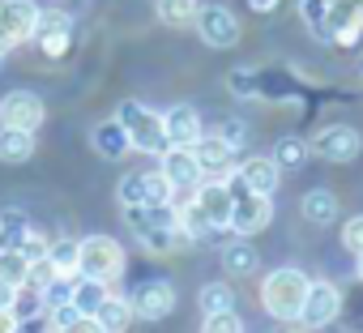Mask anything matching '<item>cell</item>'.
<instances>
[{
	"instance_id": "cell-1",
	"label": "cell",
	"mask_w": 363,
	"mask_h": 333,
	"mask_svg": "<svg viewBox=\"0 0 363 333\" xmlns=\"http://www.w3.org/2000/svg\"><path fill=\"white\" fill-rule=\"evenodd\" d=\"M124 214H128V231L154 256H171L184 244H193L184 231H179V214H175L171 201H162V205H124Z\"/></svg>"
},
{
	"instance_id": "cell-2",
	"label": "cell",
	"mask_w": 363,
	"mask_h": 333,
	"mask_svg": "<svg viewBox=\"0 0 363 333\" xmlns=\"http://www.w3.org/2000/svg\"><path fill=\"white\" fill-rule=\"evenodd\" d=\"M308 282H312V278H308L303 269H291V265L274 269V273L265 278V286H261V303H265V312H269L274 320H295Z\"/></svg>"
},
{
	"instance_id": "cell-3",
	"label": "cell",
	"mask_w": 363,
	"mask_h": 333,
	"mask_svg": "<svg viewBox=\"0 0 363 333\" xmlns=\"http://www.w3.org/2000/svg\"><path fill=\"white\" fill-rule=\"evenodd\" d=\"M77 273L94 278V282H116L124 273V248L111 235H86L77 239Z\"/></svg>"
},
{
	"instance_id": "cell-4",
	"label": "cell",
	"mask_w": 363,
	"mask_h": 333,
	"mask_svg": "<svg viewBox=\"0 0 363 333\" xmlns=\"http://www.w3.org/2000/svg\"><path fill=\"white\" fill-rule=\"evenodd\" d=\"M116 120L124 124V132H128L133 149H145V154H162V149H167L162 115H154L145 103H137V98H124V103L116 107Z\"/></svg>"
},
{
	"instance_id": "cell-5",
	"label": "cell",
	"mask_w": 363,
	"mask_h": 333,
	"mask_svg": "<svg viewBox=\"0 0 363 333\" xmlns=\"http://www.w3.org/2000/svg\"><path fill=\"white\" fill-rule=\"evenodd\" d=\"M231 184V193H235V205H231V218H227V227L235 231V235H257V231H265L269 227V218H274V205H269V197H261V193H248L235 176L227 180Z\"/></svg>"
},
{
	"instance_id": "cell-6",
	"label": "cell",
	"mask_w": 363,
	"mask_h": 333,
	"mask_svg": "<svg viewBox=\"0 0 363 333\" xmlns=\"http://www.w3.org/2000/svg\"><path fill=\"white\" fill-rule=\"evenodd\" d=\"M73 30H77V26H73V18H69L65 9H39L30 39L39 43V52H43V56L60 60V56L69 52V43H73Z\"/></svg>"
},
{
	"instance_id": "cell-7",
	"label": "cell",
	"mask_w": 363,
	"mask_h": 333,
	"mask_svg": "<svg viewBox=\"0 0 363 333\" xmlns=\"http://www.w3.org/2000/svg\"><path fill=\"white\" fill-rule=\"evenodd\" d=\"M35 18H39L35 0H0V56L30 39Z\"/></svg>"
},
{
	"instance_id": "cell-8",
	"label": "cell",
	"mask_w": 363,
	"mask_h": 333,
	"mask_svg": "<svg viewBox=\"0 0 363 333\" xmlns=\"http://www.w3.org/2000/svg\"><path fill=\"white\" fill-rule=\"evenodd\" d=\"M193 26H197L201 43H210V47H235L240 43V22L227 5H201Z\"/></svg>"
},
{
	"instance_id": "cell-9",
	"label": "cell",
	"mask_w": 363,
	"mask_h": 333,
	"mask_svg": "<svg viewBox=\"0 0 363 333\" xmlns=\"http://www.w3.org/2000/svg\"><path fill=\"white\" fill-rule=\"evenodd\" d=\"M337 307H342V295L329 286V282H308V290H303V303H299V324H308L312 333L316 329H325V324H333L337 320Z\"/></svg>"
},
{
	"instance_id": "cell-10",
	"label": "cell",
	"mask_w": 363,
	"mask_h": 333,
	"mask_svg": "<svg viewBox=\"0 0 363 333\" xmlns=\"http://www.w3.org/2000/svg\"><path fill=\"white\" fill-rule=\"evenodd\" d=\"M193 158H197V166H201L206 180H227L231 166H235V145L223 141L218 132H201L193 141Z\"/></svg>"
},
{
	"instance_id": "cell-11",
	"label": "cell",
	"mask_w": 363,
	"mask_h": 333,
	"mask_svg": "<svg viewBox=\"0 0 363 333\" xmlns=\"http://www.w3.org/2000/svg\"><path fill=\"white\" fill-rule=\"evenodd\" d=\"M43 115H48V107L30 90H9L5 98H0V124H9V128L35 132V128H43Z\"/></svg>"
},
{
	"instance_id": "cell-12",
	"label": "cell",
	"mask_w": 363,
	"mask_h": 333,
	"mask_svg": "<svg viewBox=\"0 0 363 333\" xmlns=\"http://www.w3.org/2000/svg\"><path fill=\"white\" fill-rule=\"evenodd\" d=\"M359 30H363V0H329L325 43H354Z\"/></svg>"
},
{
	"instance_id": "cell-13",
	"label": "cell",
	"mask_w": 363,
	"mask_h": 333,
	"mask_svg": "<svg viewBox=\"0 0 363 333\" xmlns=\"http://www.w3.org/2000/svg\"><path fill=\"white\" fill-rule=\"evenodd\" d=\"M133 307V320H162L171 307H175V286L167 278H154V282H141L128 299Z\"/></svg>"
},
{
	"instance_id": "cell-14",
	"label": "cell",
	"mask_w": 363,
	"mask_h": 333,
	"mask_svg": "<svg viewBox=\"0 0 363 333\" xmlns=\"http://www.w3.org/2000/svg\"><path fill=\"white\" fill-rule=\"evenodd\" d=\"M158 158H162L158 171L167 176V184H171L175 193H189V188H197V184L206 180L201 166H197V158H193V149H184V145H167Z\"/></svg>"
},
{
	"instance_id": "cell-15",
	"label": "cell",
	"mask_w": 363,
	"mask_h": 333,
	"mask_svg": "<svg viewBox=\"0 0 363 333\" xmlns=\"http://www.w3.org/2000/svg\"><path fill=\"white\" fill-rule=\"evenodd\" d=\"M193 201H197V210L214 222V231H223V227H227V218H231L235 193H231V184H227V180H201V184L193 188Z\"/></svg>"
},
{
	"instance_id": "cell-16",
	"label": "cell",
	"mask_w": 363,
	"mask_h": 333,
	"mask_svg": "<svg viewBox=\"0 0 363 333\" xmlns=\"http://www.w3.org/2000/svg\"><path fill=\"white\" fill-rule=\"evenodd\" d=\"M359 132L350 128V124H329V128H320L316 137H312V145L308 149H316L320 158H329V162H350L354 154H359Z\"/></svg>"
},
{
	"instance_id": "cell-17",
	"label": "cell",
	"mask_w": 363,
	"mask_h": 333,
	"mask_svg": "<svg viewBox=\"0 0 363 333\" xmlns=\"http://www.w3.org/2000/svg\"><path fill=\"white\" fill-rule=\"evenodd\" d=\"M162 132H167V145H184V149H193V141L201 137V115H197V107L175 103L171 111H162Z\"/></svg>"
},
{
	"instance_id": "cell-18",
	"label": "cell",
	"mask_w": 363,
	"mask_h": 333,
	"mask_svg": "<svg viewBox=\"0 0 363 333\" xmlns=\"http://www.w3.org/2000/svg\"><path fill=\"white\" fill-rule=\"evenodd\" d=\"M235 180H240L248 193L274 197V188H278V162H274V158H248V162H240Z\"/></svg>"
},
{
	"instance_id": "cell-19",
	"label": "cell",
	"mask_w": 363,
	"mask_h": 333,
	"mask_svg": "<svg viewBox=\"0 0 363 333\" xmlns=\"http://www.w3.org/2000/svg\"><path fill=\"white\" fill-rule=\"evenodd\" d=\"M90 141H94V149L103 154V158H124L128 149H133V141H128V132H124V124L111 115V120H99L94 124V132H90Z\"/></svg>"
},
{
	"instance_id": "cell-20",
	"label": "cell",
	"mask_w": 363,
	"mask_h": 333,
	"mask_svg": "<svg viewBox=\"0 0 363 333\" xmlns=\"http://www.w3.org/2000/svg\"><path fill=\"white\" fill-rule=\"evenodd\" d=\"M90 316H94V324H99L103 333H124V329L133 324V307H128V299H120V295H103V303H99Z\"/></svg>"
},
{
	"instance_id": "cell-21",
	"label": "cell",
	"mask_w": 363,
	"mask_h": 333,
	"mask_svg": "<svg viewBox=\"0 0 363 333\" xmlns=\"http://www.w3.org/2000/svg\"><path fill=\"white\" fill-rule=\"evenodd\" d=\"M52 333H103V329L94 324L90 312H82V307L69 299V303H56V307H52Z\"/></svg>"
},
{
	"instance_id": "cell-22",
	"label": "cell",
	"mask_w": 363,
	"mask_h": 333,
	"mask_svg": "<svg viewBox=\"0 0 363 333\" xmlns=\"http://www.w3.org/2000/svg\"><path fill=\"white\" fill-rule=\"evenodd\" d=\"M223 265H227V273H235V278H248V273H257V265H261V252L248 244V235H240L235 244H227V248H223Z\"/></svg>"
},
{
	"instance_id": "cell-23",
	"label": "cell",
	"mask_w": 363,
	"mask_h": 333,
	"mask_svg": "<svg viewBox=\"0 0 363 333\" xmlns=\"http://www.w3.org/2000/svg\"><path fill=\"white\" fill-rule=\"evenodd\" d=\"M35 154V132L0 124V162H26Z\"/></svg>"
},
{
	"instance_id": "cell-24",
	"label": "cell",
	"mask_w": 363,
	"mask_h": 333,
	"mask_svg": "<svg viewBox=\"0 0 363 333\" xmlns=\"http://www.w3.org/2000/svg\"><path fill=\"white\" fill-rule=\"evenodd\" d=\"M303 218H308V222H316V227H329V222L337 218V197H333V193H325V188L303 193Z\"/></svg>"
},
{
	"instance_id": "cell-25",
	"label": "cell",
	"mask_w": 363,
	"mask_h": 333,
	"mask_svg": "<svg viewBox=\"0 0 363 333\" xmlns=\"http://www.w3.org/2000/svg\"><path fill=\"white\" fill-rule=\"evenodd\" d=\"M197 9H201V0H158V5H154L162 26H193Z\"/></svg>"
},
{
	"instance_id": "cell-26",
	"label": "cell",
	"mask_w": 363,
	"mask_h": 333,
	"mask_svg": "<svg viewBox=\"0 0 363 333\" xmlns=\"http://www.w3.org/2000/svg\"><path fill=\"white\" fill-rule=\"evenodd\" d=\"M175 214H179V231H184V235H189L193 244H197V239H210V235H214V222H210V218H206V214L197 210V201H184V205L175 210Z\"/></svg>"
},
{
	"instance_id": "cell-27",
	"label": "cell",
	"mask_w": 363,
	"mask_h": 333,
	"mask_svg": "<svg viewBox=\"0 0 363 333\" xmlns=\"http://www.w3.org/2000/svg\"><path fill=\"white\" fill-rule=\"evenodd\" d=\"M48 261H52V269L60 273V278H77V239H56V244H48Z\"/></svg>"
},
{
	"instance_id": "cell-28",
	"label": "cell",
	"mask_w": 363,
	"mask_h": 333,
	"mask_svg": "<svg viewBox=\"0 0 363 333\" xmlns=\"http://www.w3.org/2000/svg\"><path fill=\"white\" fill-rule=\"evenodd\" d=\"M197 303H201L206 316H210V312H235V290H231L227 282H206L201 295H197Z\"/></svg>"
},
{
	"instance_id": "cell-29",
	"label": "cell",
	"mask_w": 363,
	"mask_h": 333,
	"mask_svg": "<svg viewBox=\"0 0 363 333\" xmlns=\"http://www.w3.org/2000/svg\"><path fill=\"white\" fill-rule=\"evenodd\" d=\"M308 141H299V137H282L278 145H274V162H278V171H295V166H303L308 162Z\"/></svg>"
},
{
	"instance_id": "cell-30",
	"label": "cell",
	"mask_w": 363,
	"mask_h": 333,
	"mask_svg": "<svg viewBox=\"0 0 363 333\" xmlns=\"http://www.w3.org/2000/svg\"><path fill=\"white\" fill-rule=\"evenodd\" d=\"M103 295H107V286L103 282H94V278H73V303L82 307V312H94L99 303H103Z\"/></svg>"
},
{
	"instance_id": "cell-31",
	"label": "cell",
	"mask_w": 363,
	"mask_h": 333,
	"mask_svg": "<svg viewBox=\"0 0 363 333\" xmlns=\"http://www.w3.org/2000/svg\"><path fill=\"white\" fill-rule=\"evenodd\" d=\"M26 269H30V261L22 256V248H0V278H5V282L22 286L26 282Z\"/></svg>"
},
{
	"instance_id": "cell-32",
	"label": "cell",
	"mask_w": 363,
	"mask_h": 333,
	"mask_svg": "<svg viewBox=\"0 0 363 333\" xmlns=\"http://www.w3.org/2000/svg\"><path fill=\"white\" fill-rule=\"evenodd\" d=\"M30 222H26V214L22 210H9V214H0V248H18V239H22V231H26Z\"/></svg>"
},
{
	"instance_id": "cell-33",
	"label": "cell",
	"mask_w": 363,
	"mask_h": 333,
	"mask_svg": "<svg viewBox=\"0 0 363 333\" xmlns=\"http://www.w3.org/2000/svg\"><path fill=\"white\" fill-rule=\"evenodd\" d=\"M227 81H231V94H235V98H257V94H261V77L248 73V69H231Z\"/></svg>"
},
{
	"instance_id": "cell-34",
	"label": "cell",
	"mask_w": 363,
	"mask_h": 333,
	"mask_svg": "<svg viewBox=\"0 0 363 333\" xmlns=\"http://www.w3.org/2000/svg\"><path fill=\"white\" fill-rule=\"evenodd\" d=\"M325 9H329V0H303V9H299L316 39H325Z\"/></svg>"
},
{
	"instance_id": "cell-35",
	"label": "cell",
	"mask_w": 363,
	"mask_h": 333,
	"mask_svg": "<svg viewBox=\"0 0 363 333\" xmlns=\"http://www.w3.org/2000/svg\"><path fill=\"white\" fill-rule=\"evenodd\" d=\"M18 248H22V256H26V261H43V256H48V239H43L35 227H26V231H22Z\"/></svg>"
},
{
	"instance_id": "cell-36",
	"label": "cell",
	"mask_w": 363,
	"mask_h": 333,
	"mask_svg": "<svg viewBox=\"0 0 363 333\" xmlns=\"http://www.w3.org/2000/svg\"><path fill=\"white\" fill-rule=\"evenodd\" d=\"M201 333H244V324L235 320V312H210Z\"/></svg>"
},
{
	"instance_id": "cell-37",
	"label": "cell",
	"mask_w": 363,
	"mask_h": 333,
	"mask_svg": "<svg viewBox=\"0 0 363 333\" xmlns=\"http://www.w3.org/2000/svg\"><path fill=\"white\" fill-rule=\"evenodd\" d=\"M69 299H73V278H60V273H56V278H52V286L43 290V303H48V307H56V303H69Z\"/></svg>"
},
{
	"instance_id": "cell-38",
	"label": "cell",
	"mask_w": 363,
	"mask_h": 333,
	"mask_svg": "<svg viewBox=\"0 0 363 333\" xmlns=\"http://www.w3.org/2000/svg\"><path fill=\"white\" fill-rule=\"evenodd\" d=\"M342 244H346L350 252H363V214H354V218L342 227Z\"/></svg>"
},
{
	"instance_id": "cell-39",
	"label": "cell",
	"mask_w": 363,
	"mask_h": 333,
	"mask_svg": "<svg viewBox=\"0 0 363 333\" xmlns=\"http://www.w3.org/2000/svg\"><path fill=\"white\" fill-rule=\"evenodd\" d=\"M218 137H223V141H231V145L240 149V145H244V137H248V128H244L240 120H227V124L218 128Z\"/></svg>"
},
{
	"instance_id": "cell-40",
	"label": "cell",
	"mask_w": 363,
	"mask_h": 333,
	"mask_svg": "<svg viewBox=\"0 0 363 333\" xmlns=\"http://www.w3.org/2000/svg\"><path fill=\"white\" fill-rule=\"evenodd\" d=\"M18 290H22V286H13V282L0 278V307H13V303H18Z\"/></svg>"
},
{
	"instance_id": "cell-41",
	"label": "cell",
	"mask_w": 363,
	"mask_h": 333,
	"mask_svg": "<svg viewBox=\"0 0 363 333\" xmlns=\"http://www.w3.org/2000/svg\"><path fill=\"white\" fill-rule=\"evenodd\" d=\"M248 9H252V13H274L278 0H248Z\"/></svg>"
},
{
	"instance_id": "cell-42",
	"label": "cell",
	"mask_w": 363,
	"mask_h": 333,
	"mask_svg": "<svg viewBox=\"0 0 363 333\" xmlns=\"http://www.w3.org/2000/svg\"><path fill=\"white\" fill-rule=\"evenodd\" d=\"M278 333H312V329H308V324H299V320H282V329H278Z\"/></svg>"
},
{
	"instance_id": "cell-43",
	"label": "cell",
	"mask_w": 363,
	"mask_h": 333,
	"mask_svg": "<svg viewBox=\"0 0 363 333\" xmlns=\"http://www.w3.org/2000/svg\"><path fill=\"white\" fill-rule=\"evenodd\" d=\"M359 278H363V252H359Z\"/></svg>"
}]
</instances>
